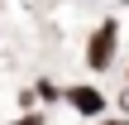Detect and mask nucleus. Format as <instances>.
Here are the masks:
<instances>
[{
  "instance_id": "obj_1",
  "label": "nucleus",
  "mask_w": 129,
  "mask_h": 125,
  "mask_svg": "<svg viewBox=\"0 0 129 125\" xmlns=\"http://www.w3.org/2000/svg\"><path fill=\"white\" fill-rule=\"evenodd\" d=\"M115 48H120L115 19L96 24V29H91V43H86V67H91V72H110V63H115Z\"/></svg>"
},
{
  "instance_id": "obj_2",
  "label": "nucleus",
  "mask_w": 129,
  "mask_h": 125,
  "mask_svg": "<svg viewBox=\"0 0 129 125\" xmlns=\"http://www.w3.org/2000/svg\"><path fill=\"white\" fill-rule=\"evenodd\" d=\"M67 106H72L77 116H86V120H105V116H110V96H105L101 87H91V82L67 87Z\"/></svg>"
},
{
  "instance_id": "obj_3",
  "label": "nucleus",
  "mask_w": 129,
  "mask_h": 125,
  "mask_svg": "<svg viewBox=\"0 0 129 125\" xmlns=\"http://www.w3.org/2000/svg\"><path fill=\"white\" fill-rule=\"evenodd\" d=\"M38 96H43V101H57V96H62V101H67V92H57V87H53V82H38Z\"/></svg>"
},
{
  "instance_id": "obj_4",
  "label": "nucleus",
  "mask_w": 129,
  "mask_h": 125,
  "mask_svg": "<svg viewBox=\"0 0 129 125\" xmlns=\"http://www.w3.org/2000/svg\"><path fill=\"white\" fill-rule=\"evenodd\" d=\"M14 125H43V116H38V111H29V116H19Z\"/></svg>"
},
{
  "instance_id": "obj_5",
  "label": "nucleus",
  "mask_w": 129,
  "mask_h": 125,
  "mask_svg": "<svg viewBox=\"0 0 129 125\" xmlns=\"http://www.w3.org/2000/svg\"><path fill=\"white\" fill-rule=\"evenodd\" d=\"M96 125H129V116H105V120H96Z\"/></svg>"
}]
</instances>
